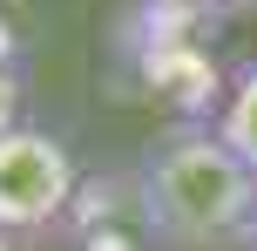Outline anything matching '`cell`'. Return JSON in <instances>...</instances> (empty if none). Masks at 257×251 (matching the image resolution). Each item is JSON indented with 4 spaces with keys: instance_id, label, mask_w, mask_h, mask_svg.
Instances as JSON below:
<instances>
[{
    "instance_id": "6da1fadb",
    "label": "cell",
    "mask_w": 257,
    "mask_h": 251,
    "mask_svg": "<svg viewBox=\"0 0 257 251\" xmlns=\"http://www.w3.org/2000/svg\"><path fill=\"white\" fill-rule=\"evenodd\" d=\"M257 177L210 122H176L136 156V217L163 251H244Z\"/></svg>"
},
{
    "instance_id": "3957f363",
    "label": "cell",
    "mask_w": 257,
    "mask_h": 251,
    "mask_svg": "<svg viewBox=\"0 0 257 251\" xmlns=\"http://www.w3.org/2000/svg\"><path fill=\"white\" fill-rule=\"evenodd\" d=\"M210 129H217L223 149L257 177V61H244L223 81V102H217V116H210Z\"/></svg>"
},
{
    "instance_id": "7a4b0ae2",
    "label": "cell",
    "mask_w": 257,
    "mask_h": 251,
    "mask_svg": "<svg viewBox=\"0 0 257 251\" xmlns=\"http://www.w3.org/2000/svg\"><path fill=\"white\" fill-rule=\"evenodd\" d=\"M75 197V156L48 129H0V231H41Z\"/></svg>"
},
{
    "instance_id": "5b68a950",
    "label": "cell",
    "mask_w": 257,
    "mask_h": 251,
    "mask_svg": "<svg viewBox=\"0 0 257 251\" xmlns=\"http://www.w3.org/2000/svg\"><path fill=\"white\" fill-rule=\"evenodd\" d=\"M230 7H257V0H230Z\"/></svg>"
},
{
    "instance_id": "277c9868",
    "label": "cell",
    "mask_w": 257,
    "mask_h": 251,
    "mask_svg": "<svg viewBox=\"0 0 257 251\" xmlns=\"http://www.w3.org/2000/svg\"><path fill=\"white\" fill-rule=\"evenodd\" d=\"M244 251H257V204H250V231H244Z\"/></svg>"
}]
</instances>
